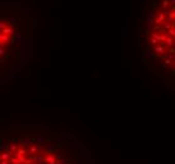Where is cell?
<instances>
[{"label": "cell", "instance_id": "cell-1", "mask_svg": "<svg viewBox=\"0 0 175 164\" xmlns=\"http://www.w3.org/2000/svg\"><path fill=\"white\" fill-rule=\"evenodd\" d=\"M0 164H86V152L60 126L15 124L1 130Z\"/></svg>", "mask_w": 175, "mask_h": 164}, {"label": "cell", "instance_id": "cell-2", "mask_svg": "<svg viewBox=\"0 0 175 164\" xmlns=\"http://www.w3.org/2000/svg\"><path fill=\"white\" fill-rule=\"evenodd\" d=\"M141 56L150 72L175 86V0L157 4L147 18Z\"/></svg>", "mask_w": 175, "mask_h": 164}]
</instances>
